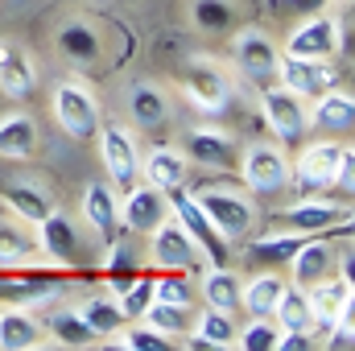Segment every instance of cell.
Wrapping results in <instances>:
<instances>
[{"label": "cell", "instance_id": "28", "mask_svg": "<svg viewBox=\"0 0 355 351\" xmlns=\"http://www.w3.org/2000/svg\"><path fill=\"white\" fill-rule=\"evenodd\" d=\"M4 207L25 223H42L54 211V198L33 182H12V186H4Z\"/></svg>", "mask_w": 355, "mask_h": 351}, {"label": "cell", "instance_id": "3", "mask_svg": "<svg viewBox=\"0 0 355 351\" xmlns=\"http://www.w3.org/2000/svg\"><path fill=\"white\" fill-rule=\"evenodd\" d=\"M347 157H352V149H347V145H339V141H331V137L310 141V145L302 149V157L293 162V182H297V190H302V194L331 190Z\"/></svg>", "mask_w": 355, "mask_h": 351}, {"label": "cell", "instance_id": "12", "mask_svg": "<svg viewBox=\"0 0 355 351\" xmlns=\"http://www.w3.org/2000/svg\"><path fill=\"white\" fill-rule=\"evenodd\" d=\"M186 157L207 170H240V145L211 124H194L186 132Z\"/></svg>", "mask_w": 355, "mask_h": 351}, {"label": "cell", "instance_id": "35", "mask_svg": "<svg viewBox=\"0 0 355 351\" xmlns=\"http://www.w3.org/2000/svg\"><path fill=\"white\" fill-rule=\"evenodd\" d=\"M46 331H50V339H54L58 348H91V343H99V335L87 327V318H83V314H75V310L54 314Z\"/></svg>", "mask_w": 355, "mask_h": 351}, {"label": "cell", "instance_id": "18", "mask_svg": "<svg viewBox=\"0 0 355 351\" xmlns=\"http://www.w3.org/2000/svg\"><path fill=\"white\" fill-rule=\"evenodd\" d=\"M54 46L79 71H91L103 58V37L95 33V25H87V21H62L58 33H54Z\"/></svg>", "mask_w": 355, "mask_h": 351}, {"label": "cell", "instance_id": "17", "mask_svg": "<svg viewBox=\"0 0 355 351\" xmlns=\"http://www.w3.org/2000/svg\"><path fill=\"white\" fill-rule=\"evenodd\" d=\"M306 124L310 132H322V137H339L355 124V99L352 91L327 87L322 95H314V108L306 112Z\"/></svg>", "mask_w": 355, "mask_h": 351}, {"label": "cell", "instance_id": "16", "mask_svg": "<svg viewBox=\"0 0 355 351\" xmlns=\"http://www.w3.org/2000/svg\"><path fill=\"white\" fill-rule=\"evenodd\" d=\"M306 298H310V310H314V318L322 323V327H331L335 318H343V314H352V277L347 273H327L322 281H314V285H306Z\"/></svg>", "mask_w": 355, "mask_h": 351}, {"label": "cell", "instance_id": "27", "mask_svg": "<svg viewBox=\"0 0 355 351\" xmlns=\"http://www.w3.org/2000/svg\"><path fill=\"white\" fill-rule=\"evenodd\" d=\"M302 232H277V236H261V240H252L248 244V264H257V268H281V264L293 261V252L302 248Z\"/></svg>", "mask_w": 355, "mask_h": 351}, {"label": "cell", "instance_id": "20", "mask_svg": "<svg viewBox=\"0 0 355 351\" xmlns=\"http://www.w3.org/2000/svg\"><path fill=\"white\" fill-rule=\"evenodd\" d=\"M42 348V323L25 306L0 310V351H33Z\"/></svg>", "mask_w": 355, "mask_h": 351}, {"label": "cell", "instance_id": "29", "mask_svg": "<svg viewBox=\"0 0 355 351\" xmlns=\"http://www.w3.org/2000/svg\"><path fill=\"white\" fill-rule=\"evenodd\" d=\"M272 323H277L281 331H314V327H318V318H314L310 298H306L302 285H285V289H281V298H277V306H272Z\"/></svg>", "mask_w": 355, "mask_h": 351}, {"label": "cell", "instance_id": "6", "mask_svg": "<svg viewBox=\"0 0 355 351\" xmlns=\"http://www.w3.org/2000/svg\"><path fill=\"white\" fill-rule=\"evenodd\" d=\"M149 236H153L149 240V261L157 264L162 273H170V268L174 273H194L198 268V257L202 252H198V244L190 240V232L178 223L174 215H166Z\"/></svg>", "mask_w": 355, "mask_h": 351}, {"label": "cell", "instance_id": "24", "mask_svg": "<svg viewBox=\"0 0 355 351\" xmlns=\"http://www.w3.org/2000/svg\"><path fill=\"white\" fill-rule=\"evenodd\" d=\"M331 264H335V252H331V244H327L322 236H306V240H302V248L293 252L289 268H293V281L306 289V285L322 281V277L331 273Z\"/></svg>", "mask_w": 355, "mask_h": 351}, {"label": "cell", "instance_id": "5", "mask_svg": "<svg viewBox=\"0 0 355 351\" xmlns=\"http://www.w3.org/2000/svg\"><path fill=\"white\" fill-rule=\"evenodd\" d=\"M95 137H99V157H103V166H107V182H112L120 194L132 190V186L141 182V153H137L128 128H120V124H99Z\"/></svg>", "mask_w": 355, "mask_h": 351}, {"label": "cell", "instance_id": "2", "mask_svg": "<svg viewBox=\"0 0 355 351\" xmlns=\"http://www.w3.org/2000/svg\"><path fill=\"white\" fill-rule=\"evenodd\" d=\"M198 207L207 211V219L215 223V232L227 240V244H240L252 228H257V211H252V198H244L240 190H223V186H207L194 194Z\"/></svg>", "mask_w": 355, "mask_h": 351}, {"label": "cell", "instance_id": "25", "mask_svg": "<svg viewBox=\"0 0 355 351\" xmlns=\"http://www.w3.org/2000/svg\"><path fill=\"white\" fill-rule=\"evenodd\" d=\"M236 314H223V310H215V306H207L202 314H198V327H194V335L186 339L190 348L198 351H215V348H236Z\"/></svg>", "mask_w": 355, "mask_h": 351}, {"label": "cell", "instance_id": "40", "mask_svg": "<svg viewBox=\"0 0 355 351\" xmlns=\"http://www.w3.org/2000/svg\"><path fill=\"white\" fill-rule=\"evenodd\" d=\"M116 302H120L124 318H128V323H137V318L149 310V302H153V277H141V273H137V277L120 289V298H116Z\"/></svg>", "mask_w": 355, "mask_h": 351}, {"label": "cell", "instance_id": "1", "mask_svg": "<svg viewBox=\"0 0 355 351\" xmlns=\"http://www.w3.org/2000/svg\"><path fill=\"white\" fill-rule=\"evenodd\" d=\"M166 203H170V215L190 232V240L198 244V252L207 257V264H232V244L215 232V223L207 219V211L198 207V198L186 190V186H174L166 190Z\"/></svg>", "mask_w": 355, "mask_h": 351}, {"label": "cell", "instance_id": "22", "mask_svg": "<svg viewBox=\"0 0 355 351\" xmlns=\"http://www.w3.org/2000/svg\"><path fill=\"white\" fill-rule=\"evenodd\" d=\"M37 153V124L25 112L0 116V157L8 162H29Z\"/></svg>", "mask_w": 355, "mask_h": 351}, {"label": "cell", "instance_id": "13", "mask_svg": "<svg viewBox=\"0 0 355 351\" xmlns=\"http://www.w3.org/2000/svg\"><path fill=\"white\" fill-rule=\"evenodd\" d=\"M166 215H170L166 190H157L153 182H137V186L124 190V198H120V223H124L128 232H153Z\"/></svg>", "mask_w": 355, "mask_h": 351}, {"label": "cell", "instance_id": "30", "mask_svg": "<svg viewBox=\"0 0 355 351\" xmlns=\"http://www.w3.org/2000/svg\"><path fill=\"white\" fill-rule=\"evenodd\" d=\"M281 289H285V281L277 277V268H261L248 285H240V306L252 318H272V306H277Z\"/></svg>", "mask_w": 355, "mask_h": 351}, {"label": "cell", "instance_id": "31", "mask_svg": "<svg viewBox=\"0 0 355 351\" xmlns=\"http://www.w3.org/2000/svg\"><path fill=\"white\" fill-rule=\"evenodd\" d=\"M202 298H207V306L236 314L240 310V277L227 264H211V273L202 277Z\"/></svg>", "mask_w": 355, "mask_h": 351}, {"label": "cell", "instance_id": "33", "mask_svg": "<svg viewBox=\"0 0 355 351\" xmlns=\"http://www.w3.org/2000/svg\"><path fill=\"white\" fill-rule=\"evenodd\" d=\"M141 170H145V178H149L157 190H174V186L186 182V157L174 153V149H153Z\"/></svg>", "mask_w": 355, "mask_h": 351}, {"label": "cell", "instance_id": "7", "mask_svg": "<svg viewBox=\"0 0 355 351\" xmlns=\"http://www.w3.org/2000/svg\"><path fill=\"white\" fill-rule=\"evenodd\" d=\"M240 170H244V186L252 194H281L293 182V162L277 145H252L244 153Z\"/></svg>", "mask_w": 355, "mask_h": 351}, {"label": "cell", "instance_id": "36", "mask_svg": "<svg viewBox=\"0 0 355 351\" xmlns=\"http://www.w3.org/2000/svg\"><path fill=\"white\" fill-rule=\"evenodd\" d=\"M190 21L202 33H227L236 29V4L232 0H190Z\"/></svg>", "mask_w": 355, "mask_h": 351}, {"label": "cell", "instance_id": "11", "mask_svg": "<svg viewBox=\"0 0 355 351\" xmlns=\"http://www.w3.org/2000/svg\"><path fill=\"white\" fill-rule=\"evenodd\" d=\"M335 50H339V21L335 17H322V12L306 17L289 33V42H285V54L289 58H314V62L335 58Z\"/></svg>", "mask_w": 355, "mask_h": 351}, {"label": "cell", "instance_id": "37", "mask_svg": "<svg viewBox=\"0 0 355 351\" xmlns=\"http://www.w3.org/2000/svg\"><path fill=\"white\" fill-rule=\"evenodd\" d=\"M141 323H149L153 331H162V335H170V339H182V335H190V314H186V306H174V302H149V310L141 314Z\"/></svg>", "mask_w": 355, "mask_h": 351}, {"label": "cell", "instance_id": "42", "mask_svg": "<svg viewBox=\"0 0 355 351\" xmlns=\"http://www.w3.org/2000/svg\"><path fill=\"white\" fill-rule=\"evenodd\" d=\"M128 351H170L174 348V339L170 335H162V331H153L149 323H141L137 318V331H124V339H120Z\"/></svg>", "mask_w": 355, "mask_h": 351}, {"label": "cell", "instance_id": "4", "mask_svg": "<svg viewBox=\"0 0 355 351\" xmlns=\"http://www.w3.org/2000/svg\"><path fill=\"white\" fill-rule=\"evenodd\" d=\"M50 103H54V120H58V128H62L67 137L91 141V137L99 132V103H95V95H91L83 83H75V79L58 83Z\"/></svg>", "mask_w": 355, "mask_h": 351}, {"label": "cell", "instance_id": "8", "mask_svg": "<svg viewBox=\"0 0 355 351\" xmlns=\"http://www.w3.org/2000/svg\"><path fill=\"white\" fill-rule=\"evenodd\" d=\"M261 108H265L268 128H272L285 145H302V141H306V132H310V124H306V103H302L289 87H281V83L265 87L261 91Z\"/></svg>", "mask_w": 355, "mask_h": 351}, {"label": "cell", "instance_id": "34", "mask_svg": "<svg viewBox=\"0 0 355 351\" xmlns=\"http://www.w3.org/2000/svg\"><path fill=\"white\" fill-rule=\"evenodd\" d=\"M58 289L54 277H25V281H0V302L4 306H37L50 302Z\"/></svg>", "mask_w": 355, "mask_h": 351}, {"label": "cell", "instance_id": "14", "mask_svg": "<svg viewBox=\"0 0 355 351\" xmlns=\"http://www.w3.org/2000/svg\"><path fill=\"white\" fill-rule=\"evenodd\" d=\"M343 219H347V207L318 203L314 194H306L302 203H293V207H285V211L272 215V223H281V228H289V232H302V236H322V232L339 228Z\"/></svg>", "mask_w": 355, "mask_h": 351}, {"label": "cell", "instance_id": "26", "mask_svg": "<svg viewBox=\"0 0 355 351\" xmlns=\"http://www.w3.org/2000/svg\"><path fill=\"white\" fill-rule=\"evenodd\" d=\"M83 215H87V223L95 232L116 236V228H120V198H116L112 182H91L87 194H83Z\"/></svg>", "mask_w": 355, "mask_h": 351}, {"label": "cell", "instance_id": "10", "mask_svg": "<svg viewBox=\"0 0 355 351\" xmlns=\"http://www.w3.org/2000/svg\"><path fill=\"white\" fill-rule=\"evenodd\" d=\"M182 87L190 95V103H194L198 112H207V116L223 112L227 99H232L227 75H223L215 62H207V58H190V67H186V75H182Z\"/></svg>", "mask_w": 355, "mask_h": 351}, {"label": "cell", "instance_id": "38", "mask_svg": "<svg viewBox=\"0 0 355 351\" xmlns=\"http://www.w3.org/2000/svg\"><path fill=\"white\" fill-rule=\"evenodd\" d=\"M83 318H87V327L103 339V335H112V331H124V310H120V302L116 298H87V306L79 310Z\"/></svg>", "mask_w": 355, "mask_h": 351}, {"label": "cell", "instance_id": "21", "mask_svg": "<svg viewBox=\"0 0 355 351\" xmlns=\"http://www.w3.org/2000/svg\"><path fill=\"white\" fill-rule=\"evenodd\" d=\"M42 232H37V248L50 257V261L58 264H71L79 257V236H75V223L67 219V215H58V211H50L42 223H37Z\"/></svg>", "mask_w": 355, "mask_h": 351}, {"label": "cell", "instance_id": "19", "mask_svg": "<svg viewBox=\"0 0 355 351\" xmlns=\"http://www.w3.org/2000/svg\"><path fill=\"white\" fill-rule=\"evenodd\" d=\"M37 87V71H33V58L12 46V42H0V91L8 99H29Z\"/></svg>", "mask_w": 355, "mask_h": 351}, {"label": "cell", "instance_id": "41", "mask_svg": "<svg viewBox=\"0 0 355 351\" xmlns=\"http://www.w3.org/2000/svg\"><path fill=\"white\" fill-rule=\"evenodd\" d=\"M153 298L157 302H174V306H190L194 289H190V273H166L162 281H153Z\"/></svg>", "mask_w": 355, "mask_h": 351}, {"label": "cell", "instance_id": "39", "mask_svg": "<svg viewBox=\"0 0 355 351\" xmlns=\"http://www.w3.org/2000/svg\"><path fill=\"white\" fill-rule=\"evenodd\" d=\"M277 339H281V327L272 318H252L248 327L236 331V348L244 351H277Z\"/></svg>", "mask_w": 355, "mask_h": 351}, {"label": "cell", "instance_id": "23", "mask_svg": "<svg viewBox=\"0 0 355 351\" xmlns=\"http://www.w3.org/2000/svg\"><path fill=\"white\" fill-rule=\"evenodd\" d=\"M128 112H132V120L141 128L157 132L170 120V99H166V91L157 87V83H132L128 87Z\"/></svg>", "mask_w": 355, "mask_h": 351}, {"label": "cell", "instance_id": "9", "mask_svg": "<svg viewBox=\"0 0 355 351\" xmlns=\"http://www.w3.org/2000/svg\"><path fill=\"white\" fill-rule=\"evenodd\" d=\"M236 67H240V75H244L252 87L265 91V87H272L277 75H281V50L268 42L265 33L244 29L240 42H236Z\"/></svg>", "mask_w": 355, "mask_h": 351}, {"label": "cell", "instance_id": "15", "mask_svg": "<svg viewBox=\"0 0 355 351\" xmlns=\"http://www.w3.org/2000/svg\"><path fill=\"white\" fill-rule=\"evenodd\" d=\"M277 83L289 87L297 99H314V95H322L327 87H335L339 75H335L331 58H327V62H314V58H289V54H281V75H277Z\"/></svg>", "mask_w": 355, "mask_h": 351}, {"label": "cell", "instance_id": "32", "mask_svg": "<svg viewBox=\"0 0 355 351\" xmlns=\"http://www.w3.org/2000/svg\"><path fill=\"white\" fill-rule=\"evenodd\" d=\"M42 248H37V236L25 232L17 219H0V264H25L33 261Z\"/></svg>", "mask_w": 355, "mask_h": 351}, {"label": "cell", "instance_id": "43", "mask_svg": "<svg viewBox=\"0 0 355 351\" xmlns=\"http://www.w3.org/2000/svg\"><path fill=\"white\" fill-rule=\"evenodd\" d=\"M289 8H297V12H306V17H314V12H322L331 0H285Z\"/></svg>", "mask_w": 355, "mask_h": 351}]
</instances>
